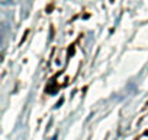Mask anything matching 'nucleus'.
Listing matches in <instances>:
<instances>
[{
  "label": "nucleus",
  "instance_id": "1",
  "mask_svg": "<svg viewBox=\"0 0 148 140\" xmlns=\"http://www.w3.org/2000/svg\"><path fill=\"white\" fill-rule=\"evenodd\" d=\"M45 92L47 94H49V95H54L55 92H57V86L52 83V85H49V86H47V89H45Z\"/></svg>",
  "mask_w": 148,
  "mask_h": 140
},
{
  "label": "nucleus",
  "instance_id": "2",
  "mask_svg": "<svg viewBox=\"0 0 148 140\" xmlns=\"http://www.w3.org/2000/svg\"><path fill=\"white\" fill-rule=\"evenodd\" d=\"M62 102H64V99L61 98V99H60V101L57 102V105H55V108H58V107H61V104H62Z\"/></svg>",
  "mask_w": 148,
  "mask_h": 140
},
{
  "label": "nucleus",
  "instance_id": "3",
  "mask_svg": "<svg viewBox=\"0 0 148 140\" xmlns=\"http://www.w3.org/2000/svg\"><path fill=\"white\" fill-rule=\"evenodd\" d=\"M110 2H113V0H110Z\"/></svg>",
  "mask_w": 148,
  "mask_h": 140
}]
</instances>
